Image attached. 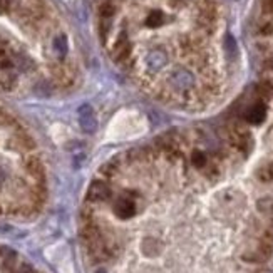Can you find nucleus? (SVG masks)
Here are the masks:
<instances>
[{
	"instance_id": "obj_1",
	"label": "nucleus",
	"mask_w": 273,
	"mask_h": 273,
	"mask_svg": "<svg viewBox=\"0 0 273 273\" xmlns=\"http://www.w3.org/2000/svg\"><path fill=\"white\" fill-rule=\"evenodd\" d=\"M112 59L116 61L118 64L121 65H128V62L131 61V56H133V47H131V42L128 39V35L121 32V34L118 35L116 42H114L112 46Z\"/></svg>"
},
{
	"instance_id": "obj_2",
	"label": "nucleus",
	"mask_w": 273,
	"mask_h": 273,
	"mask_svg": "<svg viewBox=\"0 0 273 273\" xmlns=\"http://www.w3.org/2000/svg\"><path fill=\"white\" fill-rule=\"evenodd\" d=\"M77 119H79V126L84 133H96L97 129V119L94 114V109L89 104H83L77 109Z\"/></svg>"
},
{
	"instance_id": "obj_3",
	"label": "nucleus",
	"mask_w": 273,
	"mask_h": 273,
	"mask_svg": "<svg viewBox=\"0 0 273 273\" xmlns=\"http://www.w3.org/2000/svg\"><path fill=\"white\" fill-rule=\"evenodd\" d=\"M169 86L171 89H176V91H188L191 87L194 86V77L191 75L188 70H183V69H178L169 75L168 79Z\"/></svg>"
},
{
	"instance_id": "obj_4",
	"label": "nucleus",
	"mask_w": 273,
	"mask_h": 273,
	"mask_svg": "<svg viewBox=\"0 0 273 273\" xmlns=\"http://www.w3.org/2000/svg\"><path fill=\"white\" fill-rule=\"evenodd\" d=\"M265 116H266V109L263 106V102H255V104L248 107L247 114H245L247 121L252 124H260L265 119Z\"/></svg>"
},
{
	"instance_id": "obj_5",
	"label": "nucleus",
	"mask_w": 273,
	"mask_h": 273,
	"mask_svg": "<svg viewBox=\"0 0 273 273\" xmlns=\"http://www.w3.org/2000/svg\"><path fill=\"white\" fill-rule=\"evenodd\" d=\"M168 62V57H166V54L163 52V51H152L147 54V57H146V65H147V69L149 70H160L163 65H165Z\"/></svg>"
},
{
	"instance_id": "obj_6",
	"label": "nucleus",
	"mask_w": 273,
	"mask_h": 273,
	"mask_svg": "<svg viewBox=\"0 0 273 273\" xmlns=\"http://www.w3.org/2000/svg\"><path fill=\"white\" fill-rule=\"evenodd\" d=\"M52 49H54V52L57 54V57H65V54H67V37H65L64 34H59L54 37V41H52Z\"/></svg>"
},
{
	"instance_id": "obj_7",
	"label": "nucleus",
	"mask_w": 273,
	"mask_h": 273,
	"mask_svg": "<svg viewBox=\"0 0 273 273\" xmlns=\"http://www.w3.org/2000/svg\"><path fill=\"white\" fill-rule=\"evenodd\" d=\"M116 15V5L111 2L101 4L99 7V19H112Z\"/></svg>"
},
{
	"instance_id": "obj_8",
	"label": "nucleus",
	"mask_w": 273,
	"mask_h": 273,
	"mask_svg": "<svg viewBox=\"0 0 273 273\" xmlns=\"http://www.w3.org/2000/svg\"><path fill=\"white\" fill-rule=\"evenodd\" d=\"M163 22H165V17H163L161 12H151L146 17V25L147 27H160Z\"/></svg>"
},
{
	"instance_id": "obj_9",
	"label": "nucleus",
	"mask_w": 273,
	"mask_h": 273,
	"mask_svg": "<svg viewBox=\"0 0 273 273\" xmlns=\"http://www.w3.org/2000/svg\"><path fill=\"white\" fill-rule=\"evenodd\" d=\"M12 67H14L12 59L9 57V54L5 52L4 47H0V69H12Z\"/></svg>"
},
{
	"instance_id": "obj_10",
	"label": "nucleus",
	"mask_w": 273,
	"mask_h": 273,
	"mask_svg": "<svg viewBox=\"0 0 273 273\" xmlns=\"http://www.w3.org/2000/svg\"><path fill=\"white\" fill-rule=\"evenodd\" d=\"M226 51L230 56H235V54H237V42H235L231 35H226Z\"/></svg>"
},
{
	"instance_id": "obj_11",
	"label": "nucleus",
	"mask_w": 273,
	"mask_h": 273,
	"mask_svg": "<svg viewBox=\"0 0 273 273\" xmlns=\"http://www.w3.org/2000/svg\"><path fill=\"white\" fill-rule=\"evenodd\" d=\"M14 5V0H0V12H9Z\"/></svg>"
},
{
	"instance_id": "obj_12",
	"label": "nucleus",
	"mask_w": 273,
	"mask_h": 273,
	"mask_svg": "<svg viewBox=\"0 0 273 273\" xmlns=\"http://www.w3.org/2000/svg\"><path fill=\"white\" fill-rule=\"evenodd\" d=\"M30 4H41V0H30Z\"/></svg>"
}]
</instances>
